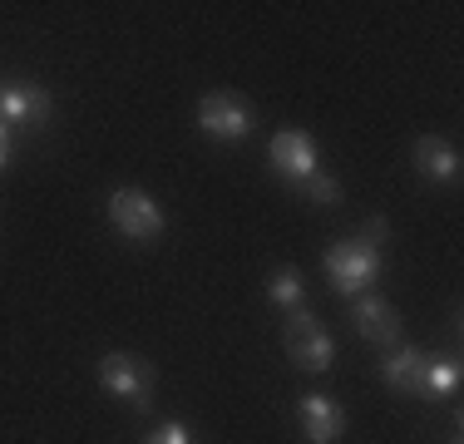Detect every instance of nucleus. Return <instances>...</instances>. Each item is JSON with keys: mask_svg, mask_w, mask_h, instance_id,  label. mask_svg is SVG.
Returning a JSON list of instances; mask_svg holds the SVG:
<instances>
[{"mask_svg": "<svg viewBox=\"0 0 464 444\" xmlns=\"http://www.w3.org/2000/svg\"><path fill=\"white\" fill-rule=\"evenodd\" d=\"M326 276L341 296H366L375 286V276H381V247H371V242H361V237L336 242V247L326 252Z\"/></svg>", "mask_w": 464, "mask_h": 444, "instance_id": "1", "label": "nucleus"}, {"mask_svg": "<svg viewBox=\"0 0 464 444\" xmlns=\"http://www.w3.org/2000/svg\"><path fill=\"white\" fill-rule=\"evenodd\" d=\"M286 355H292L302 371H331V361H336V341H331V331L306 306H296L292 321H286Z\"/></svg>", "mask_w": 464, "mask_h": 444, "instance_id": "2", "label": "nucleus"}, {"mask_svg": "<svg viewBox=\"0 0 464 444\" xmlns=\"http://www.w3.org/2000/svg\"><path fill=\"white\" fill-rule=\"evenodd\" d=\"M109 222H114L129 242H149L163 232V208L153 203L149 193H139V188H119V193L109 198Z\"/></svg>", "mask_w": 464, "mask_h": 444, "instance_id": "3", "label": "nucleus"}, {"mask_svg": "<svg viewBox=\"0 0 464 444\" xmlns=\"http://www.w3.org/2000/svg\"><path fill=\"white\" fill-rule=\"evenodd\" d=\"M99 385H104L109 395L129 400L134 410H149L153 371L139 361V355H104V361H99Z\"/></svg>", "mask_w": 464, "mask_h": 444, "instance_id": "4", "label": "nucleus"}, {"mask_svg": "<svg viewBox=\"0 0 464 444\" xmlns=\"http://www.w3.org/2000/svg\"><path fill=\"white\" fill-rule=\"evenodd\" d=\"M267 159H272V169H277L286 183H296V188H302L306 178L322 173V153H316V143L306 139L302 129H282L277 139H272Z\"/></svg>", "mask_w": 464, "mask_h": 444, "instance_id": "5", "label": "nucleus"}, {"mask_svg": "<svg viewBox=\"0 0 464 444\" xmlns=\"http://www.w3.org/2000/svg\"><path fill=\"white\" fill-rule=\"evenodd\" d=\"M198 124H203L208 139L237 143V139L252 133V109L242 104V99H232V94H208L203 104H198Z\"/></svg>", "mask_w": 464, "mask_h": 444, "instance_id": "6", "label": "nucleus"}, {"mask_svg": "<svg viewBox=\"0 0 464 444\" xmlns=\"http://www.w3.org/2000/svg\"><path fill=\"white\" fill-rule=\"evenodd\" d=\"M351 321H356V331L375 346H395V336H401V311H395L385 296H351Z\"/></svg>", "mask_w": 464, "mask_h": 444, "instance_id": "7", "label": "nucleus"}, {"mask_svg": "<svg viewBox=\"0 0 464 444\" xmlns=\"http://www.w3.org/2000/svg\"><path fill=\"white\" fill-rule=\"evenodd\" d=\"M45 114H50V89L25 84V80L0 84V124L20 129V124H40Z\"/></svg>", "mask_w": 464, "mask_h": 444, "instance_id": "8", "label": "nucleus"}, {"mask_svg": "<svg viewBox=\"0 0 464 444\" xmlns=\"http://www.w3.org/2000/svg\"><path fill=\"white\" fill-rule=\"evenodd\" d=\"M341 430H346V415H341L336 400H326V395H306L302 400V435L312 444H336Z\"/></svg>", "mask_w": 464, "mask_h": 444, "instance_id": "9", "label": "nucleus"}, {"mask_svg": "<svg viewBox=\"0 0 464 444\" xmlns=\"http://www.w3.org/2000/svg\"><path fill=\"white\" fill-rule=\"evenodd\" d=\"M425 365H430L425 351L401 346V351L385 355L381 375H385V385H395V391H405V395H425Z\"/></svg>", "mask_w": 464, "mask_h": 444, "instance_id": "10", "label": "nucleus"}, {"mask_svg": "<svg viewBox=\"0 0 464 444\" xmlns=\"http://www.w3.org/2000/svg\"><path fill=\"white\" fill-rule=\"evenodd\" d=\"M415 169L420 178H430V183H455L459 178V153H455V143H445V139H420L415 143Z\"/></svg>", "mask_w": 464, "mask_h": 444, "instance_id": "11", "label": "nucleus"}, {"mask_svg": "<svg viewBox=\"0 0 464 444\" xmlns=\"http://www.w3.org/2000/svg\"><path fill=\"white\" fill-rule=\"evenodd\" d=\"M302 296H306V286H302V272L296 266H282V272H272V282H267V302L272 306H302Z\"/></svg>", "mask_w": 464, "mask_h": 444, "instance_id": "12", "label": "nucleus"}, {"mask_svg": "<svg viewBox=\"0 0 464 444\" xmlns=\"http://www.w3.org/2000/svg\"><path fill=\"white\" fill-rule=\"evenodd\" d=\"M455 391H459V361H440V355H430L425 395H455Z\"/></svg>", "mask_w": 464, "mask_h": 444, "instance_id": "13", "label": "nucleus"}, {"mask_svg": "<svg viewBox=\"0 0 464 444\" xmlns=\"http://www.w3.org/2000/svg\"><path fill=\"white\" fill-rule=\"evenodd\" d=\"M302 188H306V198H312V203H322V208H331V203L341 198V183H336L331 173H316V178H306Z\"/></svg>", "mask_w": 464, "mask_h": 444, "instance_id": "14", "label": "nucleus"}, {"mask_svg": "<svg viewBox=\"0 0 464 444\" xmlns=\"http://www.w3.org/2000/svg\"><path fill=\"white\" fill-rule=\"evenodd\" d=\"M143 444H193V435H188V425H179V420H169V425H159Z\"/></svg>", "mask_w": 464, "mask_h": 444, "instance_id": "15", "label": "nucleus"}, {"mask_svg": "<svg viewBox=\"0 0 464 444\" xmlns=\"http://www.w3.org/2000/svg\"><path fill=\"white\" fill-rule=\"evenodd\" d=\"M385 237H391V222H385V217H366V232H361V242H371V247H381Z\"/></svg>", "mask_w": 464, "mask_h": 444, "instance_id": "16", "label": "nucleus"}, {"mask_svg": "<svg viewBox=\"0 0 464 444\" xmlns=\"http://www.w3.org/2000/svg\"><path fill=\"white\" fill-rule=\"evenodd\" d=\"M10 133H15V129L0 124V169H10Z\"/></svg>", "mask_w": 464, "mask_h": 444, "instance_id": "17", "label": "nucleus"}, {"mask_svg": "<svg viewBox=\"0 0 464 444\" xmlns=\"http://www.w3.org/2000/svg\"><path fill=\"white\" fill-rule=\"evenodd\" d=\"M455 444H459V435H455Z\"/></svg>", "mask_w": 464, "mask_h": 444, "instance_id": "18", "label": "nucleus"}]
</instances>
